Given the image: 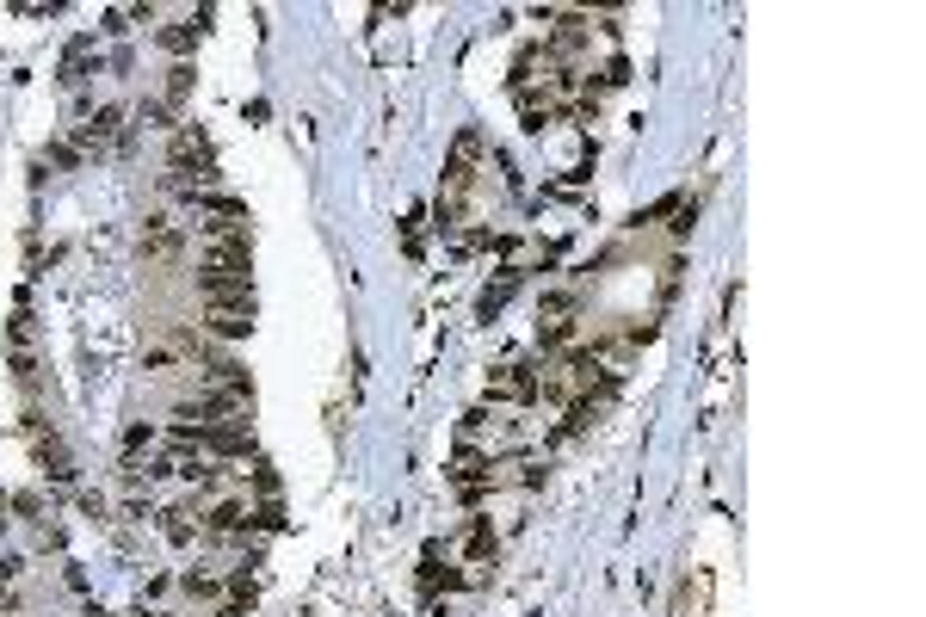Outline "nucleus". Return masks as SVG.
Masks as SVG:
<instances>
[{"instance_id": "21", "label": "nucleus", "mask_w": 926, "mask_h": 617, "mask_svg": "<svg viewBox=\"0 0 926 617\" xmlns=\"http://www.w3.org/2000/svg\"><path fill=\"white\" fill-rule=\"evenodd\" d=\"M402 241H408V253H414V260H420V210L408 216V229H402Z\"/></svg>"}, {"instance_id": "16", "label": "nucleus", "mask_w": 926, "mask_h": 617, "mask_svg": "<svg viewBox=\"0 0 926 617\" xmlns=\"http://www.w3.org/2000/svg\"><path fill=\"white\" fill-rule=\"evenodd\" d=\"M192 519H198L192 506H167V513H161V537H167V543H192V537H198Z\"/></svg>"}, {"instance_id": "14", "label": "nucleus", "mask_w": 926, "mask_h": 617, "mask_svg": "<svg viewBox=\"0 0 926 617\" xmlns=\"http://www.w3.org/2000/svg\"><path fill=\"white\" fill-rule=\"evenodd\" d=\"M204 321H210V334L241 340L247 328H254V309H204Z\"/></svg>"}, {"instance_id": "11", "label": "nucleus", "mask_w": 926, "mask_h": 617, "mask_svg": "<svg viewBox=\"0 0 926 617\" xmlns=\"http://www.w3.org/2000/svg\"><path fill=\"white\" fill-rule=\"evenodd\" d=\"M192 81H198L192 62H173V68H167V87H161V105H167V112H180V105L192 99Z\"/></svg>"}, {"instance_id": "1", "label": "nucleus", "mask_w": 926, "mask_h": 617, "mask_svg": "<svg viewBox=\"0 0 926 617\" xmlns=\"http://www.w3.org/2000/svg\"><path fill=\"white\" fill-rule=\"evenodd\" d=\"M445 476H451L457 500H470V506H476V500L494 488V457H488V451H476V445H457V457H451Z\"/></svg>"}, {"instance_id": "3", "label": "nucleus", "mask_w": 926, "mask_h": 617, "mask_svg": "<svg viewBox=\"0 0 926 617\" xmlns=\"http://www.w3.org/2000/svg\"><path fill=\"white\" fill-rule=\"evenodd\" d=\"M488 395L501 408H531V402H538V365H501L488 377Z\"/></svg>"}, {"instance_id": "10", "label": "nucleus", "mask_w": 926, "mask_h": 617, "mask_svg": "<svg viewBox=\"0 0 926 617\" xmlns=\"http://www.w3.org/2000/svg\"><path fill=\"white\" fill-rule=\"evenodd\" d=\"M38 463L50 469L56 482H75V457H68V445L56 439V432H38Z\"/></svg>"}, {"instance_id": "6", "label": "nucleus", "mask_w": 926, "mask_h": 617, "mask_svg": "<svg viewBox=\"0 0 926 617\" xmlns=\"http://www.w3.org/2000/svg\"><path fill=\"white\" fill-rule=\"evenodd\" d=\"M186 253V235L167 223V216H149V229H142V260H155V266H167V260H180Z\"/></svg>"}, {"instance_id": "12", "label": "nucleus", "mask_w": 926, "mask_h": 617, "mask_svg": "<svg viewBox=\"0 0 926 617\" xmlns=\"http://www.w3.org/2000/svg\"><path fill=\"white\" fill-rule=\"evenodd\" d=\"M494 550H501V543H494V525H488V519H476L470 531H463V556H470L476 568H488V562H494Z\"/></svg>"}, {"instance_id": "8", "label": "nucleus", "mask_w": 926, "mask_h": 617, "mask_svg": "<svg viewBox=\"0 0 926 617\" xmlns=\"http://www.w3.org/2000/svg\"><path fill=\"white\" fill-rule=\"evenodd\" d=\"M247 260H254L247 235H229V241H210L204 247V272H247Z\"/></svg>"}, {"instance_id": "24", "label": "nucleus", "mask_w": 926, "mask_h": 617, "mask_svg": "<svg viewBox=\"0 0 926 617\" xmlns=\"http://www.w3.org/2000/svg\"><path fill=\"white\" fill-rule=\"evenodd\" d=\"M142 617H149V611H142ZM155 617H161V611H155Z\"/></svg>"}, {"instance_id": "19", "label": "nucleus", "mask_w": 926, "mask_h": 617, "mask_svg": "<svg viewBox=\"0 0 926 617\" xmlns=\"http://www.w3.org/2000/svg\"><path fill=\"white\" fill-rule=\"evenodd\" d=\"M75 142H50V149H44V167H75Z\"/></svg>"}, {"instance_id": "5", "label": "nucleus", "mask_w": 926, "mask_h": 617, "mask_svg": "<svg viewBox=\"0 0 926 617\" xmlns=\"http://www.w3.org/2000/svg\"><path fill=\"white\" fill-rule=\"evenodd\" d=\"M112 142H124V112H118V105H99V112L75 130V149L99 155V149H112Z\"/></svg>"}, {"instance_id": "15", "label": "nucleus", "mask_w": 926, "mask_h": 617, "mask_svg": "<svg viewBox=\"0 0 926 617\" xmlns=\"http://www.w3.org/2000/svg\"><path fill=\"white\" fill-rule=\"evenodd\" d=\"M87 68H93V38H75V44H68V56H62V81H68V87H81V81H87Z\"/></svg>"}, {"instance_id": "2", "label": "nucleus", "mask_w": 926, "mask_h": 617, "mask_svg": "<svg viewBox=\"0 0 926 617\" xmlns=\"http://www.w3.org/2000/svg\"><path fill=\"white\" fill-rule=\"evenodd\" d=\"M198 297L204 309H254V284L247 272H198Z\"/></svg>"}, {"instance_id": "20", "label": "nucleus", "mask_w": 926, "mask_h": 617, "mask_svg": "<svg viewBox=\"0 0 926 617\" xmlns=\"http://www.w3.org/2000/svg\"><path fill=\"white\" fill-rule=\"evenodd\" d=\"M704 599H710V587H704V580H698V587H692V580H686V593H680V617L704 611Z\"/></svg>"}, {"instance_id": "4", "label": "nucleus", "mask_w": 926, "mask_h": 617, "mask_svg": "<svg viewBox=\"0 0 926 617\" xmlns=\"http://www.w3.org/2000/svg\"><path fill=\"white\" fill-rule=\"evenodd\" d=\"M476 167H482V136L463 130V136L451 142V161H445V198H463V192H470Z\"/></svg>"}, {"instance_id": "23", "label": "nucleus", "mask_w": 926, "mask_h": 617, "mask_svg": "<svg viewBox=\"0 0 926 617\" xmlns=\"http://www.w3.org/2000/svg\"><path fill=\"white\" fill-rule=\"evenodd\" d=\"M19 568H25L19 556H0V587H7V580H19Z\"/></svg>"}, {"instance_id": "7", "label": "nucleus", "mask_w": 926, "mask_h": 617, "mask_svg": "<svg viewBox=\"0 0 926 617\" xmlns=\"http://www.w3.org/2000/svg\"><path fill=\"white\" fill-rule=\"evenodd\" d=\"M247 525H254V506H247V500H217V506L204 513V531H210V537H241Z\"/></svg>"}, {"instance_id": "13", "label": "nucleus", "mask_w": 926, "mask_h": 617, "mask_svg": "<svg viewBox=\"0 0 926 617\" xmlns=\"http://www.w3.org/2000/svg\"><path fill=\"white\" fill-rule=\"evenodd\" d=\"M513 290H519V272H501V278H494V284L482 290V297H476V315H482V321H494V315L507 309V297H513Z\"/></svg>"}, {"instance_id": "9", "label": "nucleus", "mask_w": 926, "mask_h": 617, "mask_svg": "<svg viewBox=\"0 0 926 617\" xmlns=\"http://www.w3.org/2000/svg\"><path fill=\"white\" fill-rule=\"evenodd\" d=\"M210 31V7H198V13H186L180 25H167L161 31V50H173V56H186V50H198V38Z\"/></svg>"}, {"instance_id": "22", "label": "nucleus", "mask_w": 926, "mask_h": 617, "mask_svg": "<svg viewBox=\"0 0 926 617\" xmlns=\"http://www.w3.org/2000/svg\"><path fill=\"white\" fill-rule=\"evenodd\" d=\"M13 13H19V19H44V13H56V7H50V0H25V7H13Z\"/></svg>"}, {"instance_id": "17", "label": "nucleus", "mask_w": 926, "mask_h": 617, "mask_svg": "<svg viewBox=\"0 0 926 617\" xmlns=\"http://www.w3.org/2000/svg\"><path fill=\"white\" fill-rule=\"evenodd\" d=\"M575 321H538V340H544V352H568V346H575Z\"/></svg>"}, {"instance_id": "18", "label": "nucleus", "mask_w": 926, "mask_h": 617, "mask_svg": "<svg viewBox=\"0 0 926 617\" xmlns=\"http://www.w3.org/2000/svg\"><path fill=\"white\" fill-rule=\"evenodd\" d=\"M186 593H192V599H217L223 587H217V574H198V568H192V574H186Z\"/></svg>"}]
</instances>
